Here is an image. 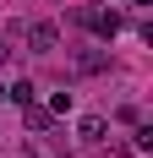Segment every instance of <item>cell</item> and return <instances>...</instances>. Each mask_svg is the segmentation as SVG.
Here are the masks:
<instances>
[{"label": "cell", "instance_id": "52a82bcc", "mask_svg": "<svg viewBox=\"0 0 153 158\" xmlns=\"http://www.w3.org/2000/svg\"><path fill=\"white\" fill-rule=\"evenodd\" d=\"M6 60H11V44H6V38H0V65H6Z\"/></svg>", "mask_w": 153, "mask_h": 158}, {"label": "cell", "instance_id": "8992f818", "mask_svg": "<svg viewBox=\"0 0 153 158\" xmlns=\"http://www.w3.org/2000/svg\"><path fill=\"white\" fill-rule=\"evenodd\" d=\"M6 98H16V104H33V82L22 77V82H16V87H6Z\"/></svg>", "mask_w": 153, "mask_h": 158}, {"label": "cell", "instance_id": "5b68a950", "mask_svg": "<svg viewBox=\"0 0 153 158\" xmlns=\"http://www.w3.org/2000/svg\"><path fill=\"white\" fill-rule=\"evenodd\" d=\"M76 71H109V55H98V49H88V55H76Z\"/></svg>", "mask_w": 153, "mask_h": 158}, {"label": "cell", "instance_id": "277c9868", "mask_svg": "<svg viewBox=\"0 0 153 158\" xmlns=\"http://www.w3.org/2000/svg\"><path fill=\"white\" fill-rule=\"evenodd\" d=\"M22 120H28L33 131H49V126H55V114H49V109H38V104H22Z\"/></svg>", "mask_w": 153, "mask_h": 158}, {"label": "cell", "instance_id": "7a4b0ae2", "mask_svg": "<svg viewBox=\"0 0 153 158\" xmlns=\"http://www.w3.org/2000/svg\"><path fill=\"white\" fill-rule=\"evenodd\" d=\"M28 44H33V55H55L60 27H55V22H33V27H28Z\"/></svg>", "mask_w": 153, "mask_h": 158}, {"label": "cell", "instance_id": "6da1fadb", "mask_svg": "<svg viewBox=\"0 0 153 158\" xmlns=\"http://www.w3.org/2000/svg\"><path fill=\"white\" fill-rule=\"evenodd\" d=\"M76 22H82V27H93L104 44H109V38L126 27V22H120V11H93V6H82V11H76Z\"/></svg>", "mask_w": 153, "mask_h": 158}, {"label": "cell", "instance_id": "3957f363", "mask_svg": "<svg viewBox=\"0 0 153 158\" xmlns=\"http://www.w3.org/2000/svg\"><path fill=\"white\" fill-rule=\"evenodd\" d=\"M104 131H109V120H104V114H88V120L76 126V136H82L88 147H98V142H104Z\"/></svg>", "mask_w": 153, "mask_h": 158}]
</instances>
